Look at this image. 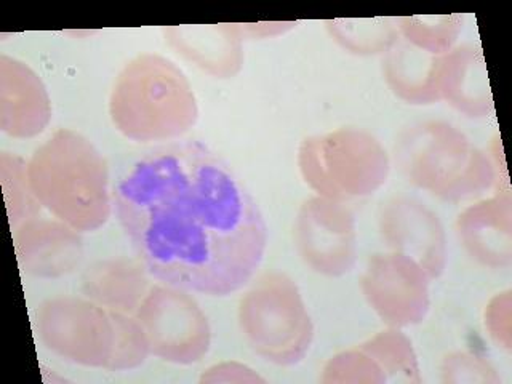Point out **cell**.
<instances>
[{
  "label": "cell",
  "mask_w": 512,
  "mask_h": 384,
  "mask_svg": "<svg viewBox=\"0 0 512 384\" xmlns=\"http://www.w3.org/2000/svg\"><path fill=\"white\" fill-rule=\"evenodd\" d=\"M112 199L138 260L162 284L228 296L260 268L263 213L244 181L200 141L146 152L120 176Z\"/></svg>",
  "instance_id": "6da1fadb"
},
{
  "label": "cell",
  "mask_w": 512,
  "mask_h": 384,
  "mask_svg": "<svg viewBox=\"0 0 512 384\" xmlns=\"http://www.w3.org/2000/svg\"><path fill=\"white\" fill-rule=\"evenodd\" d=\"M28 178L42 208L79 232L103 228L114 199L103 154L85 136L60 128L28 160Z\"/></svg>",
  "instance_id": "7a4b0ae2"
},
{
  "label": "cell",
  "mask_w": 512,
  "mask_h": 384,
  "mask_svg": "<svg viewBox=\"0 0 512 384\" xmlns=\"http://www.w3.org/2000/svg\"><path fill=\"white\" fill-rule=\"evenodd\" d=\"M109 116L128 140L165 143L191 132L199 104L180 66L157 53H141L119 72L109 96Z\"/></svg>",
  "instance_id": "3957f363"
},
{
  "label": "cell",
  "mask_w": 512,
  "mask_h": 384,
  "mask_svg": "<svg viewBox=\"0 0 512 384\" xmlns=\"http://www.w3.org/2000/svg\"><path fill=\"white\" fill-rule=\"evenodd\" d=\"M407 181L445 202H468L498 183V167L460 128L424 120L400 132L394 149Z\"/></svg>",
  "instance_id": "277c9868"
},
{
  "label": "cell",
  "mask_w": 512,
  "mask_h": 384,
  "mask_svg": "<svg viewBox=\"0 0 512 384\" xmlns=\"http://www.w3.org/2000/svg\"><path fill=\"white\" fill-rule=\"evenodd\" d=\"M240 332L256 356L293 367L308 356L314 324L300 288L285 272H264L240 298Z\"/></svg>",
  "instance_id": "5b68a950"
},
{
  "label": "cell",
  "mask_w": 512,
  "mask_h": 384,
  "mask_svg": "<svg viewBox=\"0 0 512 384\" xmlns=\"http://www.w3.org/2000/svg\"><path fill=\"white\" fill-rule=\"evenodd\" d=\"M298 168L317 196L346 204L378 191L388 181L391 159L372 133L336 128L301 141Z\"/></svg>",
  "instance_id": "8992f818"
},
{
  "label": "cell",
  "mask_w": 512,
  "mask_h": 384,
  "mask_svg": "<svg viewBox=\"0 0 512 384\" xmlns=\"http://www.w3.org/2000/svg\"><path fill=\"white\" fill-rule=\"evenodd\" d=\"M135 317L143 327L149 351L168 364H197L212 346V327L189 290L152 285Z\"/></svg>",
  "instance_id": "52a82bcc"
},
{
  "label": "cell",
  "mask_w": 512,
  "mask_h": 384,
  "mask_svg": "<svg viewBox=\"0 0 512 384\" xmlns=\"http://www.w3.org/2000/svg\"><path fill=\"white\" fill-rule=\"evenodd\" d=\"M37 332L48 351L88 368H108L114 348L111 312L80 296H56L40 304Z\"/></svg>",
  "instance_id": "ba28073f"
},
{
  "label": "cell",
  "mask_w": 512,
  "mask_h": 384,
  "mask_svg": "<svg viewBox=\"0 0 512 384\" xmlns=\"http://www.w3.org/2000/svg\"><path fill=\"white\" fill-rule=\"evenodd\" d=\"M293 237L303 263L320 276L341 277L356 266V218L344 202L320 196L304 200Z\"/></svg>",
  "instance_id": "9c48e42d"
},
{
  "label": "cell",
  "mask_w": 512,
  "mask_h": 384,
  "mask_svg": "<svg viewBox=\"0 0 512 384\" xmlns=\"http://www.w3.org/2000/svg\"><path fill=\"white\" fill-rule=\"evenodd\" d=\"M431 277L402 253H376L360 277V292L388 327L418 325L431 308Z\"/></svg>",
  "instance_id": "30bf717a"
},
{
  "label": "cell",
  "mask_w": 512,
  "mask_h": 384,
  "mask_svg": "<svg viewBox=\"0 0 512 384\" xmlns=\"http://www.w3.org/2000/svg\"><path fill=\"white\" fill-rule=\"evenodd\" d=\"M378 229L392 252L415 260L431 280L444 274L447 234L439 215L428 205L413 197H391L380 207Z\"/></svg>",
  "instance_id": "8fae6325"
},
{
  "label": "cell",
  "mask_w": 512,
  "mask_h": 384,
  "mask_svg": "<svg viewBox=\"0 0 512 384\" xmlns=\"http://www.w3.org/2000/svg\"><path fill=\"white\" fill-rule=\"evenodd\" d=\"M47 87L28 64L0 55V128L16 140L40 135L52 120Z\"/></svg>",
  "instance_id": "7c38bea8"
},
{
  "label": "cell",
  "mask_w": 512,
  "mask_h": 384,
  "mask_svg": "<svg viewBox=\"0 0 512 384\" xmlns=\"http://www.w3.org/2000/svg\"><path fill=\"white\" fill-rule=\"evenodd\" d=\"M21 269L39 279H58L76 271L84 258L80 232L60 220L32 218L15 229Z\"/></svg>",
  "instance_id": "4fadbf2b"
},
{
  "label": "cell",
  "mask_w": 512,
  "mask_h": 384,
  "mask_svg": "<svg viewBox=\"0 0 512 384\" xmlns=\"http://www.w3.org/2000/svg\"><path fill=\"white\" fill-rule=\"evenodd\" d=\"M456 234L472 260L487 268L512 263V204L508 191L469 205L456 221Z\"/></svg>",
  "instance_id": "5bb4252c"
},
{
  "label": "cell",
  "mask_w": 512,
  "mask_h": 384,
  "mask_svg": "<svg viewBox=\"0 0 512 384\" xmlns=\"http://www.w3.org/2000/svg\"><path fill=\"white\" fill-rule=\"evenodd\" d=\"M165 40L183 58L216 79H231L244 66V34L239 24L170 26Z\"/></svg>",
  "instance_id": "9a60e30c"
},
{
  "label": "cell",
  "mask_w": 512,
  "mask_h": 384,
  "mask_svg": "<svg viewBox=\"0 0 512 384\" xmlns=\"http://www.w3.org/2000/svg\"><path fill=\"white\" fill-rule=\"evenodd\" d=\"M440 98L471 119L492 116L487 64L477 45H456L452 52L442 56Z\"/></svg>",
  "instance_id": "2e32d148"
},
{
  "label": "cell",
  "mask_w": 512,
  "mask_h": 384,
  "mask_svg": "<svg viewBox=\"0 0 512 384\" xmlns=\"http://www.w3.org/2000/svg\"><path fill=\"white\" fill-rule=\"evenodd\" d=\"M148 269L140 260L108 258L85 269L80 290L85 298L108 311L132 314L140 308L151 290Z\"/></svg>",
  "instance_id": "e0dca14e"
},
{
  "label": "cell",
  "mask_w": 512,
  "mask_h": 384,
  "mask_svg": "<svg viewBox=\"0 0 512 384\" xmlns=\"http://www.w3.org/2000/svg\"><path fill=\"white\" fill-rule=\"evenodd\" d=\"M440 66L442 56L431 55L396 40V44L383 55L384 82L399 100L415 106H426L442 101L440 98Z\"/></svg>",
  "instance_id": "ac0fdd59"
},
{
  "label": "cell",
  "mask_w": 512,
  "mask_h": 384,
  "mask_svg": "<svg viewBox=\"0 0 512 384\" xmlns=\"http://www.w3.org/2000/svg\"><path fill=\"white\" fill-rule=\"evenodd\" d=\"M324 24L336 44L359 56L384 55L400 37L396 18L327 20Z\"/></svg>",
  "instance_id": "d6986e66"
},
{
  "label": "cell",
  "mask_w": 512,
  "mask_h": 384,
  "mask_svg": "<svg viewBox=\"0 0 512 384\" xmlns=\"http://www.w3.org/2000/svg\"><path fill=\"white\" fill-rule=\"evenodd\" d=\"M360 349L380 365L388 381L410 384L423 381L412 341L404 332H400V328L389 327L384 332L376 333L360 344Z\"/></svg>",
  "instance_id": "ffe728a7"
},
{
  "label": "cell",
  "mask_w": 512,
  "mask_h": 384,
  "mask_svg": "<svg viewBox=\"0 0 512 384\" xmlns=\"http://www.w3.org/2000/svg\"><path fill=\"white\" fill-rule=\"evenodd\" d=\"M397 29L408 44L431 55L444 56L456 47L464 28L463 15H415L396 18Z\"/></svg>",
  "instance_id": "44dd1931"
},
{
  "label": "cell",
  "mask_w": 512,
  "mask_h": 384,
  "mask_svg": "<svg viewBox=\"0 0 512 384\" xmlns=\"http://www.w3.org/2000/svg\"><path fill=\"white\" fill-rule=\"evenodd\" d=\"M0 176L7 204L8 220L12 228L37 218L42 205L32 192L28 178V162L12 152L0 154Z\"/></svg>",
  "instance_id": "7402d4cb"
},
{
  "label": "cell",
  "mask_w": 512,
  "mask_h": 384,
  "mask_svg": "<svg viewBox=\"0 0 512 384\" xmlns=\"http://www.w3.org/2000/svg\"><path fill=\"white\" fill-rule=\"evenodd\" d=\"M109 312L114 324V348H112L111 360L106 370L130 372L141 367L151 354L143 327L132 314Z\"/></svg>",
  "instance_id": "603a6c76"
},
{
  "label": "cell",
  "mask_w": 512,
  "mask_h": 384,
  "mask_svg": "<svg viewBox=\"0 0 512 384\" xmlns=\"http://www.w3.org/2000/svg\"><path fill=\"white\" fill-rule=\"evenodd\" d=\"M322 383L383 384L388 383L380 365L362 349H349L328 360L320 376Z\"/></svg>",
  "instance_id": "cb8c5ba5"
},
{
  "label": "cell",
  "mask_w": 512,
  "mask_h": 384,
  "mask_svg": "<svg viewBox=\"0 0 512 384\" xmlns=\"http://www.w3.org/2000/svg\"><path fill=\"white\" fill-rule=\"evenodd\" d=\"M442 383L450 384H500L501 376L487 357L476 352L455 351L445 356Z\"/></svg>",
  "instance_id": "d4e9b609"
},
{
  "label": "cell",
  "mask_w": 512,
  "mask_h": 384,
  "mask_svg": "<svg viewBox=\"0 0 512 384\" xmlns=\"http://www.w3.org/2000/svg\"><path fill=\"white\" fill-rule=\"evenodd\" d=\"M485 325L496 343L504 349L511 348V293L496 295L485 312Z\"/></svg>",
  "instance_id": "484cf974"
},
{
  "label": "cell",
  "mask_w": 512,
  "mask_h": 384,
  "mask_svg": "<svg viewBox=\"0 0 512 384\" xmlns=\"http://www.w3.org/2000/svg\"><path fill=\"white\" fill-rule=\"evenodd\" d=\"M199 383H266V378L248 365L240 364L236 360H228L207 368L200 376Z\"/></svg>",
  "instance_id": "4316f807"
},
{
  "label": "cell",
  "mask_w": 512,
  "mask_h": 384,
  "mask_svg": "<svg viewBox=\"0 0 512 384\" xmlns=\"http://www.w3.org/2000/svg\"><path fill=\"white\" fill-rule=\"evenodd\" d=\"M296 23L239 24L242 34L248 37H274L292 29Z\"/></svg>",
  "instance_id": "83f0119b"
}]
</instances>
